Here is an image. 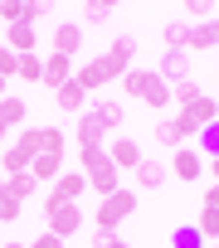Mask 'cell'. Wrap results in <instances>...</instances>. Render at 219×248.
Here are the masks:
<instances>
[{"label": "cell", "mask_w": 219, "mask_h": 248, "mask_svg": "<svg viewBox=\"0 0 219 248\" xmlns=\"http://www.w3.org/2000/svg\"><path fill=\"white\" fill-rule=\"evenodd\" d=\"M122 88H127V97L146 102L151 112L171 107V83H166L161 73H151V68H132V73H122Z\"/></svg>", "instance_id": "obj_1"}, {"label": "cell", "mask_w": 219, "mask_h": 248, "mask_svg": "<svg viewBox=\"0 0 219 248\" xmlns=\"http://www.w3.org/2000/svg\"><path fill=\"white\" fill-rule=\"evenodd\" d=\"M78 166H83V175H88V190H97V195H112V190H122L117 185V166H112V156H107V146H83L78 151Z\"/></svg>", "instance_id": "obj_2"}, {"label": "cell", "mask_w": 219, "mask_h": 248, "mask_svg": "<svg viewBox=\"0 0 219 248\" xmlns=\"http://www.w3.org/2000/svg\"><path fill=\"white\" fill-rule=\"evenodd\" d=\"M214 122H219V97H204V93L175 112V127H180V137H185V141H195L204 127H214Z\"/></svg>", "instance_id": "obj_3"}, {"label": "cell", "mask_w": 219, "mask_h": 248, "mask_svg": "<svg viewBox=\"0 0 219 248\" xmlns=\"http://www.w3.org/2000/svg\"><path fill=\"white\" fill-rule=\"evenodd\" d=\"M132 214H137V195H132V190H112V195H102V204H97L93 219H97L102 233H112V229H117L122 219H132Z\"/></svg>", "instance_id": "obj_4"}, {"label": "cell", "mask_w": 219, "mask_h": 248, "mask_svg": "<svg viewBox=\"0 0 219 248\" xmlns=\"http://www.w3.org/2000/svg\"><path fill=\"white\" fill-rule=\"evenodd\" d=\"M44 214H49V233H59V238H73L78 224H83V209H78L73 200H54V195H49Z\"/></svg>", "instance_id": "obj_5"}, {"label": "cell", "mask_w": 219, "mask_h": 248, "mask_svg": "<svg viewBox=\"0 0 219 248\" xmlns=\"http://www.w3.org/2000/svg\"><path fill=\"white\" fill-rule=\"evenodd\" d=\"M73 78H78V88H83V93H93V88H107V83L122 78V73L112 68V59H107V54H97V59L78 63V68H73Z\"/></svg>", "instance_id": "obj_6"}, {"label": "cell", "mask_w": 219, "mask_h": 248, "mask_svg": "<svg viewBox=\"0 0 219 248\" xmlns=\"http://www.w3.org/2000/svg\"><path fill=\"white\" fill-rule=\"evenodd\" d=\"M34 151H39V127L25 132L15 146H5V175H25V170L34 166Z\"/></svg>", "instance_id": "obj_7"}, {"label": "cell", "mask_w": 219, "mask_h": 248, "mask_svg": "<svg viewBox=\"0 0 219 248\" xmlns=\"http://www.w3.org/2000/svg\"><path fill=\"white\" fill-rule=\"evenodd\" d=\"M171 175H175V180H190V185L204 180V156H200L195 146H180L175 161H171Z\"/></svg>", "instance_id": "obj_8"}, {"label": "cell", "mask_w": 219, "mask_h": 248, "mask_svg": "<svg viewBox=\"0 0 219 248\" xmlns=\"http://www.w3.org/2000/svg\"><path fill=\"white\" fill-rule=\"evenodd\" d=\"M107 156H112V166H117V170H137V166L146 161V156H141V141H132V137H112Z\"/></svg>", "instance_id": "obj_9"}, {"label": "cell", "mask_w": 219, "mask_h": 248, "mask_svg": "<svg viewBox=\"0 0 219 248\" xmlns=\"http://www.w3.org/2000/svg\"><path fill=\"white\" fill-rule=\"evenodd\" d=\"M204 49H219V20H204V25H190V39H185V54H204Z\"/></svg>", "instance_id": "obj_10"}, {"label": "cell", "mask_w": 219, "mask_h": 248, "mask_svg": "<svg viewBox=\"0 0 219 248\" xmlns=\"http://www.w3.org/2000/svg\"><path fill=\"white\" fill-rule=\"evenodd\" d=\"M39 15H44V5H25V0H5V5H0V20L10 30L15 25H39Z\"/></svg>", "instance_id": "obj_11"}, {"label": "cell", "mask_w": 219, "mask_h": 248, "mask_svg": "<svg viewBox=\"0 0 219 248\" xmlns=\"http://www.w3.org/2000/svg\"><path fill=\"white\" fill-rule=\"evenodd\" d=\"M5 49H10V54H39V30H34V25L5 30Z\"/></svg>", "instance_id": "obj_12"}, {"label": "cell", "mask_w": 219, "mask_h": 248, "mask_svg": "<svg viewBox=\"0 0 219 248\" xmlns=\"http://www.w3.org/2000/svg\"><path fill=\"white\" fill-rule=\"evenodd\" d=\"M68 78H73V59H63V54H49V59H44V78H39V83L59 93Z\"/></svg>", "instance_id": "obj_13"}, {"label": "cell", "mask_w": 219, "mask_h": 248, "mask_svg": "<svg viewBox=\"0 0 219 248\" xmlns=\"http://www.w3.org/2000/svg\"><path fill=\"white\" fill-rule=\"evenodd\" d=\"M166 83H180V78H190V54L185 49H166V59H161V68H156Z\"/></svg>", "instance_id": "obj_14"}, {"label": "cell", "mask_w": 219, "mask_h": 248, "mask_svg": "<svg viewBox=\"0 0 219 248\" xmlns=\"http://www.w3.org/2000/svg\"><path fill=\"white\" fill-rule=\"evenodd\" d=\"M83 190H88V175H83V170H63V175L54 180V200H73V204H78Z\"/></svg>", "instance_id": "obj_15"}, {"label": "cell", "mask_w": 219, "mask_h": 248, "mask_svg": "<svg viewBox=\"0 0 219 248\" xmlns=\"http://www.w3.org/2000/svg\"><path fill=\"white\" fill-rule=\"evenodd\" d=\"M102 141H107V127H102L93 112H83V117H78V151H83V146H102Z\"/></svg>", "instance_id": "obj_16"}, {"label": "cell", "mask_w": 219, "mask_h": 248, "mask_svg": "<svg viewBox=\"0 0 219 248\" xmlns=\"http://www.w3.org/2000/svg\"><path fill=\"white\" fill-rule=\"evenodd\" d=\"M107 59H112V68H117V73H132V59H137V39H132V34L112 39V49H107Z\"/></svg>", "instance_id": "obj_17"}, {"label": "cell", "mask_w": 219, "mask_h": 248, "mask_svg": "<svg viewBox=\"0 0 219 248\" xmlns=\"http://www.w3.org/2000/svg\"><path fill=\"white\" fill-rule=\"evenodd\" d=\"M78 44H83V30H78V25H59V30H54V54L73 59V54H78Z\"/></svg>", "instance_id": "obj_18"}, {"label": "cell", "mask_w": 219, "mask_h": 248, "mask_svg": "<svg viewBox=\"0 0 219 248\" xmlns=\"http://www.w3.org/2000/svg\"><path fill=\"white\" fill-rule=\"evenodd\" d=\"M25 112H30V102L25 97H0V127H20V122H25Z\"/></svg>", "instance_id": "obj_19"}, {"label": "cell", "mask_w": 219, "mask_h": 248, "mask_svg": "<svg viewBox=\"0 0 219 248\" xmlns=\"http://www.w3.org/2000/svg\"><path fill=\"white\" fill-rule=\"evenodd\" d=\"M54 102H59L63 112H83V102H88V93L78 88V78H68V83H63L59 93H54Z\"/></svg>", "instance_id": "obj_20"}, {"label": "cell", "mask_w": 219, "mask_h": 248, "mask_svg": "<svg viewBox=\"0 0 219 248\" xmlns=\"http://www.w3.org/2000/svg\"><path fill=\"white\" fill-rule=\"evenodd\" d=\"M63 146H68V137L59 127H39V151L34 156H63Z\"/></svg>", "instance_id": "obj_21"}, {"label": "cell", "mask_w": 219, "mask_h": 248, "mask_svg": "<svg viewBox=\"0 0 219 248\" xmlns=\"http://www.w3.org/2000/svg\"><path fill=\"white\" fill-rule=\"evenodd\" d=\"M30 175H34V180H59V175H63V156H34Z\"/></svg>", "instance_id": "obj_22"}, {"label": "cell", "mask_w": 219, "mask_h": 248, "mask_svg": "<svg viewBox=\"0 0 219 248\" xmlns=\"http://www.w3.org/2000/svg\"><path fill=\"white\" fill-rule=\"evenodd\" d=\"M166 175H171V170H166L161 161H141V166H137V180H141L146 190H161V185H166Z\"/></svg>", "instance_id": "obj_23"}, {"label": "cell", "mask_w": 219, "mask_h": 248, "mask_svg": "<svg viewBox=\"0 0 219 248\" xmlns=\"http://www.w3.org/2000/svg\"><path fill=\"white\" fill-rule=\"evenodd\" d=\"M93 117L102 122L107 132H122V102H97V107H93Z\"/></svg>", "instance_id": "obj_24"}, {"label": "cell", "mask_w": 219, "mask_h": 248, "mask_svg": "<svg viewBox=\"0 0 219 248\" xmlns=\"http://www.w3.org/2000/svg\"><path fill=\"white\" fill-rule=\"evenodd\" d=\"M156 146H175V151L185 146V137H180V127H175V117H171V122H156Z\"/></svg>", "instance_id": "obj_25"}, {"label": "cell", "mask_w": 219, "mask_h": 248, "mask_svg": "<svg viewBox=\"0 0 219 248\" xmlns=\"http://www.w3.org/2000/svg\"><path fill=\"white\" fill-rule=\"evenodd\" d=\"M200 93H204V88H200L195 78H180V83H171V102H180V107H185V102H195Z\"/></svg>", "instance_id": "obj_26"}, {"label": "cell", "mask_w": 219, "mask_h": 248, "mask_svg": "<svg viewBox=\"0 0 219 248\" xmlns=\"http://www.w3.org/2000/svg\"><path fill=\"white\" fill-rule=\"evenodd\" d=\"M5 185H10V195H15V200H30V195L39 190V180H34L30 170H25V175H5Z\"/></svg>", "instance_id": "obj_27"}, {"label": "cell", "mask_w": 219, "mask_h": 248, "mask_svg": "<svg viewBox=\"0 0 219 248\" xmlns=\"http://www.w3.org/2000/svg\"><path fill=\"white\" fill-rule=\"evenodd\" d=\"M171 248H204V238H200L195 224H180V229L171 233Z\"/></svg>", "instance_id": "obj_28"}, {"label": "cell", "mask_w": 219, "mask_h": 248, "mask_svg": "<svg viewBox=\"0 0 219 248\" xmlns=\"http://www.w3.org/2000/svg\"><path fill=\"white\" fill-rule=\"evenodd\" d=\"M20 78H25V83H39V78H44V59H39V54H20Z\"/></svg>", "instance_id": "obj_29"}, {"label": "cell", "mask_w": 219, "mask_h": 248, "mask_svg": "<svg viewBox=\"0 0 219 248\" xmlns=\"http://www.w3.org/2000/svg\"><path fill=\"white\" fill-rule=\"evenodd\" d=\"M200 238H219V209H209V204H200Z\"/></svg>", "instance_id": "obj_30"}, {"label": "cell", "mask_w": 219, "mask_h": 248, "mask_svg": "<svg viewBox=\"0 0 219 248\" xmlns=\"http://www.w3.org/2000/svg\"><path fill=\"white\" fill-rule=\"evenodd\" d=\"M195 141H200V156H219V122H214V127H204Z\"/></svg>", "instance_id": "obj_31"}, {"label": "cell", "mask_w": 219, "mask_h": 248, "mask_svg": "<svg viewBox=\"0 0 219 248\" xmlns=\"http://www.w3.org/2000/svg\"><path fill=\"white\" fill-rule=\"evenodd\" d=\"M190 39V25H166V49H185Z\"/></svg>", "instance_id": "obj_32"}, {"label": "cell", "mask_w": 219, "mask_h": 248, "mask_svg": "<svg viewBox=\"0 0 219 248\" xmlns=\"http://www.w3.org/2000/svg\"><path fill=\"white\" fill-rule=\"evenodd\" d=\"M10 73H20V54H10L5 44H0V78H10Z\"/></svg>", "instance_id": "obj_33"}, {"label": "cell", "mask_w": 219, "mask_h": 248, "mask_svg": "<svg viewBox=\"0 0 219 248\" xmlns=\"http://www.w3.org/2000/svg\"><path fill=\"white\" fill-rule=\"evenodd\" d=\"M83 20H112V5H102V0H93V5L83 10Z\"/></svg>", "instance_id": "obj_34"}, {"label": "cell", "mask_w": 219, "mask_h": 248, "mask_svg": "<svg viewBox=\"0 0 219 248\" xmlns=\"http://www.w3.org/2000/svg\"><path fill=\"white\" fill-rule=\"evenodd\" d=\"M93 248H132V243H122L117 233H102V229H97V238H93Z\"/></svg>", "instance_id": "obj_35"}, {"label": "cell", "mask_w": 219, "mask_h": 248, "mask_svg": "<svg viewBox=\"0 0 219 248\" xmlns=\"http://www.w3.org/2000/svg\"><path fill=\"white\" fill-rule=\"evenodd\" d=\"M185 15L190 20H209V5H204V0H185Z\"/></svg>", "instance_id": "obj_36"}, {"label": "cell", "mask_w": 219, "mask_h": 248, "mask_svg": "<svg viewBox=\"0 0 219 248\" xmlns=\"http://www.w3.org/2000/svg\"><path fill=\"white\" fill-rule=\"evenodd\" d=\"M30 248H63V238H59V233H49V229H44V233H39V238H34V243H30Z\"/></svg>", "instance_id": "obj_37"}, {"label": "cell", "mask_w": 219, "mask_h": 248, "mask_svg": "<svg viewBox=\"0 0 219 248\" xmlns=\"http://www.w3.org/2000/svg\"><path fill=\"white\" fill-rule=\"evenodd\" d=\"M204 204H209V209H219V180H209V185H204Z\"/></svg>", "instance_id": "obj_38"}, {"label": "cell", "mask_w": 219, "mask_h": 248, "mask_svg": "<svg viewBox=\"0 0 219 248\" xmlns=\"http://www.w3.org/2000/svg\"><path fill=\"white\" fill-rule=\"evenodd\" d=\"M204 175H209V180H219V156H209V161H204Z\"/></svg>", "instance_id": "obj_39"}, {"label": "cell", "mask_w": 219, "mask_h": 248, "mask_svg": "<svg viewBox=\"0 0 219 248\" xmlns=\"http://www.w3.org/2000/svg\"><path fill=\"white\" fill-rule=\"evenodd\" d=\"M0 248H30V243H0Z\"/></svg>", "instance_id": "obj_40"}, {"label": "cell", "mask_w": 219, "mask_h": 248, "mask_svg": "<svg viewBox=\"0 0 219 248\" xmlns=\"http://www.w3.org/2000/svg\"><path fill=\"white\" fill-rule=\"evenodd\" d=\"M0 97H10V93H5V78H0Z\"/></svg>", "instance_id": "obj_41"}, {"label": "cell", "mask_w": 219, "mask_h": 248, "mask_svg": "<svg viewBox=\"0 0 219 248\" xmlns=\"http://www.w3.org/2000/svg\"><path fill=\"white\" fill-rule=\"evenodd\" d=\"M5 137H10V132H5V127H0V141H5Z\"/></svg>", "instance_id": "obj_42"}, {"label": "cell", "mask_w": 219, "mask_h": 248, "mask_svg": "<svg viewBox=\"0 0 219 248\" xmlns=\"http://www.w3.org/2000/svg\"><path fill=\"white\" fill-rule=\"evenodd\" d=\"M214 248H219V243H214Z\"/></svg>", "instance_id": "obj_43"}]
</instances>
